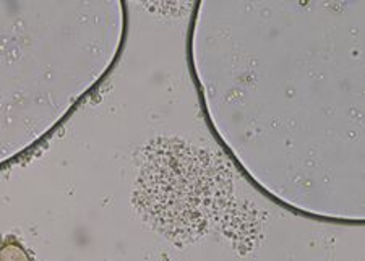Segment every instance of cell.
Instances as JSON below:
<instances>
[{
  "label": "cell",
  "mask_w": 365,
  "mask_h": 261,
  "mask_svg": "<svg viewBox=\"0 0 365 261\" xmlns=\"http://www.w3.org/2000/svg\"><path fill=\"white\" fill-rule=\"evenodd\" d=\"M0 261H29V258L21 245L16 242H9L0 250Z\"/></svg>",
  "instance_id": "1"
}]
</instances>
